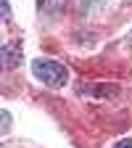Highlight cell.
<instances>
[{"label": "cell", "mask_w": 132, "mask_h": 148, "mask_svg": "<svg viewBox=\"0 0 132 148\" xmlns=\"http://www.w3.org/2000/svg\"><path fill=\"white\" fill-rule=\"evenodd\" d=\"M32 71H34V77L40 79L42 85L48 87H64L66 79H69V71L61 66V64H55V61H42V58H34L32 61Z\"/></svg>", "instance_id": "cell-1"}, {"label": "cell", "mask_w": 132, "mask_h": 148, "mask_svg": "<svg viewBox=\"0 0 132 148\" xmlns=\"http://www.w3.org/2000/svg\"><path fill=\"white\" fill-rule=\"evenodd\" d=\"M18 56H21V45H18V42H8L3 48V66L5 69H13L18 64Z\"/></svg>", "instance_id": "cell-2"}, {"label": "cell", "mask_w": 132, "mask_h": 148, "mask_svg": "<svg viewBox=\"0 0 132 148\" xmlns=\"http://www.w3.org/2000/svg\"><path fill=\"white\" fill-rule=\"evenodd\" d=\"M64 8H66V0H40V11H45V13H50V16L61 13Z\"/></svg>", "instance_id": "cell-3"}, {"label": "cell", "mask_w": 132, "mask_h": 148, "mask_svg": "<svg viewBox=\"0 0 132 148\" xmlns=\"http://www.w3.org/2000/svg\"><path fill=\"white\" fill-rule=\"evenodd\" d=\"M8 127H11V116L8 111H3V132H8Z\"/></svg>", "instance_id": "cell-4"}, {"label": "cell", "mask_w": 132, "mask_h": 148, "mask_svg": "<svg viewBox=\"0 0 132 148\" xmlns=\"http://www.w3.org/2000/svg\"><path fill=\"white\" fill-rule=\"evenodd\" d=\"M114 148H132V138H127V140H119Z\"/></svg>", "instance_id": "cell-5"}, {"label": "cell", "mask_w": 132, "mask_h": 148, "mask_svg": "<svg viewBox=\"0 0 132 148\" xmlns=\"http://www.w3.org/2000/svg\"><path fill=\"white\" fill-rule=\"evenodd\" d=\"M11 16V5H8V0H3V18Z\"/></svg>", "instance_id": "cell-6"}]
</instances>
